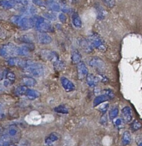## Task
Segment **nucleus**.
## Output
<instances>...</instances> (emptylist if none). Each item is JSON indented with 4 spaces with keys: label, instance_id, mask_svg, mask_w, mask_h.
<instances>
[{
    "label": "nucleus",
    "instance_id": "nucleus-1",
    "mask_svg": "<svg viewBox=\"0 0 142 146\" xmlns=\"http://www.w3.org/2000/svg\"><path fill=\"white\" fill-rule=\"evenodd\" d=\"M23 70L28 75L38 78L42 76L44 72V68L42 64L31 60H26Z\"/></svg>",
    "mask_w": 142,
    "mask_h": 146
},
{
    "label": "nucleus",
    "instance_id": "nucleus-2",
    "mask_svg": "<svg viewBox=\"0 0 142 146\" xmlns=\"http://www.w3.org/2000/svg\"><path fill=\"white\" fill-rule=\"evenodd\" d=\"M11 21L23 30H29L35 26L34 19L27 17L15 15L11 17Z\"/></svg>",
    "mask_w": 142,
    "mask_h": 146
},
{
    "label": "nucleus",
    "instance_id": "nucleus-3",
    "mask_svg": "<svg viewBox=\"0 0 142 146\" xmlns=\"http://www.w3.org/2000/svg\"><path fill=\"white\" fill-rule=\"evenodd\" d=\"M88 39L94 48H95L103 52L107 50V46L106 43L104 42V39L97 33H91L89 35Z\"/></svg>",
    "mask_w": 142,
    "mask_h": 146
},
{
    "label": "nucleus",
    "instance_id": "nucleus-4",
    "mask_svg": "<svg viewBox=\"0 0 142 146\" xmlns=\"http://www.w3.org/2000/svg\"><path fill=\"white\" fill-rule=\"evenodd\" d=\"M35 22V27L40 32H51L53 28L51 25L45 21L44 18L39 16H35L33 18Z\"/></svg>",
    "mask_w": 142,
    "mask_h": 146
},
{
    "label": "nucleus",
    "instance_id": "nucleus-5",
    "mask_svg": "<svg viewBox=\"0 0 142 146\" xmlns=\"http://www.w3.org/2000/svg\"><path fill=\"white\" fill-rule=\"evenodd\" d=\"M3 135L11 139L14 143H17L21 137V131L17 125H10L5 131Z\"/></svg>",
    "mask_w": 142,
    "mask_h": 146
},
{
    "label": "nucleus",
    "instance_id": "nucleus-6",
    "mask_svg": "<svg viewBox=\"0 0 142 146\" xmlns=\"http://www.w3.org/2000/svg\"><path fill=\"white\" fill-rule=\"evenodd\" d=\"M17 46L11 43L6 44L0 48V56L7 58L17 55Z\"/></svg>",
    "mask_w": 142,
    "mask_h": 146
},
{
    "label": "nucleus",
    "instance_id": "nucleus-7",
    "mask_svg": "<svg viewBox=\"0 0 142 146\" xmlns=\"http://www.w3.org/2000/svg\"><path fill=\"white\" fill-rule=\"evenodd\" d=\"M88 64L91 67L95 68L99 71H103L106 68V64L104 61L98 56L92 58L90 60Z\"/></svg>",
    "mask_w": 142,
    "mask_h": 146
},
{
    "label": "nucleus",
    "instance_id": "nucleus-8",
    "mask_svg": "<svg viewBox=\"0 0 142 146\" xmlns=\"http://www.w3.org/2000/svg\"><path fill=\"white\" fill-rule=\"evenodd\" d=\"M60 140V135L57 132H52L45 138V143L48 146H55Z\"/></svg>",
    "mask_w": 142,
    "mask_h": 146
},
{
    "label": "nucleus",
    "instance_id": "nucleus-9",
    "mask_svg": "<svg viewBox=\"0 0 142 146\" xmlns=\"http://www.w3.org/2000/svg\"><path fill=\"white\" fill-rule=\"evenodd\" d=\"M34 49V46L32 43H27V44L23 45L17 47V55H21V56L27 55Z\"/></svg>",
    "mask_w": 142,
    "mask_h": 146
},
{
    "label": "nucleus",
    "instance_id": "nucleus-10",
    "mask_svg": "<svg viewBox=\"0 0 142 146\" xmlns=\"http://www.w3.org/2000/svg\"><path fill=\"white\" fill-rule=\"evenodd\" d=\"M40 55L45 60L53 61L54 62L58 60L56 53L49 50H42L40 51Z\"/></svg>",
    "mask_w": 142,
    "mask_h": 146
},
{
    "label": "nucleus",
    "instance_id": "nucleus-11",
    "mask_svg": "<svg viewBox=\"0 0 142 146\" xmlns=\"http://www.w3.org/2000/svg\"><path fill=\"white\" fill-rule=\"evenodd\" d=\"M77 70H78V77L80 79H84L88 74V68H87L86 64L82 61L78 64Z\"/></svg>",
    "mask_w": 142,
    "mask_h": 146
},
{
    "label": "nucleus",
    "instance_id": "nucleus-12",
    "mask_svg": "<svg viewBox=\"0 0 142 146\" xmlns=\"http://www.w3.org/2000/svg\"><path fill=\"white\" fill-rule=\"evenodd\" d=\"M79 44L81 48L87 53H90L93 51L94 47H92L88 39L84 38H81L79 40Z\"/></svg>",
    "mask_w": 142,
    "mask_h": 146
},
{
    "label": "nucleus",
    "instance_id": "nucleus-13",
    "mask_svg": "<svg viewBox=\"0 0 142 146\" xmlns=\"http://www.w3.org/2000/svg\"><path fill=\"white\" fill-rule=\"evenodd\" d=\"M60 82L63 88L67 92H70L75 90V85L69 79L65 77H62L60 78Z\"/></svg>",
    "mask_w": 142,
    "mask_h": 146
},
{
    "label": "nucleus",
    "instance_id": "nucleus-14",
    "mask_svg": "<svg viewBox=\"0 0 142 146\" xmlns=\"http://www.w3.org/2000/svg\"><path fill=\"white\" fill-rule=\"evenodd\" d=\"M121 114L123 116V120L125 123H128L131 121L132 119V110L129 107H124L121 110Z\"/></svg>",
    "mask_w": 142,
    "mask_h": 146
},
{
    "label": "nucleus",
    "instance_id": "nucleus-15",
    "mask_svg": "<svg viewBox=\"0 0 142 146\" xmlns=\"http://www.w3.org/2000/svg\"><path fill=\"white\" fill-rule=\"evenodd\" d=\"M26 60L22 59L17 57H12L10 58L7 61V63L10 66H15L18 67H20L21 68H23L26 64Z\"/></svg>",
    "mask_w": 142,
    "mask_h": 146
},
{
    "label": "nucleus",
    "instance_id": "nucleus-16",
    "mask_svg": "<svg viewBox=\"0 0 142 146\" xmlns=\"http://www.w3.org/2000/svg\"><path fill=\"white\" fill-rule=\"evenodd\" d=\"M38 40L40 44H47L52 42V38L46 33L40 32L38 34Z\"/></svg>",
    "mask_w": 142,
    "mask_h": 146
},
{
    "label": "nucleus",
    "instance_id": "nucleus-17",
    "mask_svg": "<svg viewBox=\"0 0 142 146\" xmlns=\"http://www.w3.org/2000/svg\"><path fill=\"white\" fill-rule=\"evenodd\" d=\"M86 81L87 84L90 87H94L97 85L99 82V79L94 74H88L86 76Z\"/></svg>",
    "mask_w": 142,
    "mask_h": 146
},
{
    "label": "nucleus",
    "instance_id": "nucleus-18",
    "mask_svg": "<svg viewBox=\"0 0 142 146\" xmlns=\"http://www.w3.org/2000/svg\"><path fill=\"white\" fill-rule=\"evenodd\" d=\"M46 5L48 8L54 11H59L61 9L59 4L54 0H48L46 2Z\"/></svg>",
    "mask_w": 142,
    "mask_h": 146
},
{
    "label": "nucleus",
    "instance_id": "nucleus-19",
    "mask_svg": "<svg viewBox=\"0 0 142 146\" xmlns=\"http://www.w3.org/2000/svg\"><path fill=\"white\" fill-rule=\"evenodd\" d=\"M15 143L3 134L0 138V146H14Z\"/></svg>",
    "mask_w": 142,
    "mask_h": 146
},
{
    "label": "nucleus",
    "instance_id": "nucleus-20",
    "mask_svg": "<svg viewBox=\"0 0 142 146\" xmlns=\"http://www.w3.org/2000/svg\"><path fill=\"white\" fill-rule=\"evenodd\" d=\"M108 99H109V98L105 94L100 95L95 98L94 102H93L94 106L96 107V106H99V104H100L101 103L107 102Z\"/></svg>",
    "mask_w": 142,
    "mask_h": 146
},
{
    "label": "nucleus",
    "instance_id": "nucleus-21",
    "mask_svg": "<svg viewBox=\"0 0 142 146\" xmlns=\"http://www.w3.org/2000/svg\"><path fill=\"white\" fill-rule=\"evenodd\" d=\"M72 22L73 25L77 29L82 27V22L81 19L77 13H74L72 16Z\"/></svg>",
    "mask_w": 142,
    "mask_h": 146
},
{
    "label": "nucleus",
    "instance_id": "nucleus-22",
    "mask_svg": "<svg viewBox=\"0 0 142 146\" xmlns=\"http://www.w3.org/2000/svg\"><path fill=\"white\" fill-rule=\"evenodd\" d=\"M71 60L74 64H78L81 62L82 55L78 50H74L72 51L71 54Z\"/></svg>",
    "mask_w": 142,
    "mask_h": 146
},
{
    "label": "nucleus",
    "instance_id": "nucleus-23",
    "mask_svg": "<svg viewBox=\"0 0 142 146\" xmlns=\"http://www.w3.org/2000/svg\"><path fill=\"white\" fill-rule=\"evenodd\" d=\"M25 95L30 100H34L39 96V92L33 89H27Z\"/></svg>",
    "mask_w": 142,
    "mask_h": 146
},
{
    "label": "nucleus",
    "instance_id": "nucleus-24",
    "mask_svg": "<svg viewBox=\"0 0 142 146\" xmlns=\"http://www.w3.org/2000/svg\"><path fill=\"white\" fill-rule=\"evenodd\" d=\"M131 141V135L128 131H125L122 136L121 143L123 145L125 146L129 145Z\"/></svg>",
    "mask_w": 142,
    "mask_h": 146
},
{
    "label": "nucleus",
    "instance_id": "nucleus-25",
    "mask_svg": "<svg viewBox=\"0 0 142 146\" xmlns=\"http://www.w3.org/2000/svg\"><path fill=\"white\" fill-rule=\"evenodd\" d=\"M22 82L25 85L29 87H33L36 84V80L31 76H26L22 79Z\"/></svg>",
    "mask_w": 142,
    "mask_h": 146
},
{
    "label": "nucleus",
    "instance_id": "nucleus-26",
    "mask_svg": "<svg viewBox=\"0 0 142 146\" xmlns=\"http://www.w3.org/2000/svg\"><path fill=\"white\" fill-rule=\"evenodd\" d=\"M14 2L13 1L1 0L0 1V6L5 9H11L14 6Z\"/></svg>",
    "mask_w": 142,
    "mask_h": 146
},
{
    "label": "nucleus",
    "instance_id": "nucleus-27",
    "mask_svg": "<svg viewBox=\"0 0 142 146\" xmlns=\"http://www.w3.org/2000/svg\"><path fill=\"white\" fill-rule=\"evenodd\" d=\"M141 128H142V123L137 120H134L131 125V128L132 129V131H137Z\"/></svg>",
    "mask_w": 142,
    "mask_h": 146
},
{
    "label": "nucleus",
    "instance_id": "nucleus-28",
    "mask_svg": "<svg viewBox=\"0 0 142 146\" xmlns=\"http://www.w3.org/2000/svg\"><path fill=\"white\" fill-rule=\"evenodd\" d=\"M27 90V88L25 86H20L16 88L15 92L18 95H23L26 94Z\"/></svg>",
    "mask_w": 142,
    "mask_h": 146
},
{
    "label": "nucleus",
    "instance_id": "nucleus-29",
    "mask_svg": "<svg viewBox=\"0 0 142 146\" xmlns=\"http://www.w3.org/2000/svg\"><path fill=\"white\" fill-rule=\"evenodd\" d=\"M54 111L56 112L60 113H64V114L68 113V109L66 107H64V106H62V105H60L59 106L56 107L54 108Z\"/></svg>",
    "mask_w": 142,
    "mask_h": 146
},
{
    "label": "nucleus",
    "instance_id": "nucleus-30",
    "mask_svg": "<svg viewBox=\"0 0 142 146\" xmlns=\"http://www.w3.org/2000/svg\"><path fill=\"white\" fill-rule=\"evenodd\" d=\"M6 78L7 80L5 83H7V84H9L15 80V74L11 72H9L6 74Z\"/></svg>",
    "mask_w": 142,
    "mask_h": 146
},
{
    "label": "nucleus",
    "instance_id": "nucleus-31",
    "mask_svg": "<svg viewBox=\"0 0 142 146\" xmlns=\"http://www.w3.org/2000/svg\"><path fill=\"white\" fill-rule=\"evenodd\" d=\"M43 16L46 18H47V19H49L50 21H55L56 19V16L53 13H50V12L44 13L43 14Z\"/></svg>",
    "mask_w": 142,
    "mask_h": 146
},
{
    "label": "nucleus",
    "instance_id": "nucleus-32",
    "mask_svg": "<svg viewBox=\"0 0 142 146\" xmlns=\"http://www.w3.org/2000/svg\"><path fill=\"white\" fill-rule=\"evenodd\" d=\"M119 113V110L117 108H113L111 109V110L109 112V118L110 119L112 120L115 119L118 115Z\"/></svg>",
    "mask_w": 142,
    "mask_h": 146
},
{
    "label": "nucleus",
    "instance_id": "nucleus-33",
    "mask_svg": "<svg viewBox=\"0 0 142 146\" xmlns=\"http://www.w3.org/2000/svg\"><path fill=\"white\" fill-rule=\"evenodd\" d=\"M102 1L108 8H112L115 4V0H102Z\"/></svg>",
    "mask_w": 142,
    "mask_h": 146
},
{
    "label": "nucleus",
    "instance_id": "nucleus-34",
    "mask_svg": "<svg viewBox=\"0 0 142 146\" xmlns=\"http://www.w3.org/2000/svg\"><path fill=\"white\" fill-rule=\"evenodd\" d=\"M19 39L21 42H25L26 43H31V42H32L31 36H30L28 35H24L21 36L20 37Z\"/></svg>",
    "mask_w": 142,
    "mask_h": 146
},
{
    "label": "nucleus",
    "instance_id": "nucleus-35",
    "mask_svg": "<svg viewBox=\"0 0 142 146\" xmlns=\"http://www.w3.org/2000/svg\"><path fill=\"white\" fill-rule=\"evenodd\" d=\"M136 143L137 146H142V134H139L136 136Z\"/></svg>",
    "mask_w": 142,
    "mask_h": 146
},
{
    "label": "nucleus",
    "instance_id": "nucleus-36",
    "mask_svg": "<svg viewBox=\"0 0 142 146\" xmlns=\"http://www.w3.org/2000/svg\"><path fill=\"white\" fill-rule=\"evenodd\" d=\"M104 94L108 96V98L109 99H112L114 96V94L113 92V91L110 90V89H107V90H104Z\"/></svg>",
    "mask_w": 142,
    "mask_h": 146
},
{
    "label": "nucleus",
    "instance_id": "nucleus-37",
    "mask_svg": "<svg viewBox=\"0 0 142 146\" xmlns=\"http://www.w3.org/2000/svg\"><path fill=\"white\" fill-rule=\"evenodd\" d=\"M32 2L34 4L39 6H44L46 5V3L43 0H32Z\"/></svg>",
    "mask_w": 142,
    "mask_h": 146
},
{
    "label": "nucleus",
    "instance_id": "nucleus-38",
    "mask_svg": "<svg viewBox=\"0 0 142 146\" xmlns=\"http://www.w3.org/2000/svg\"><path fill=\"white\" fill-rule=\"evenodd\" d=\"M54 66L58 69H61L62 67H63L64 63L62 62H61L59 60H57L56 61L54 62Z\"/></svg>",
    "mask_w": 142,
    "mask_h": 146
},
{
    "label": "nucleus",
    "instance_id": "nucleus-39",
    "mask_svg": "<svg viewBox=\"0 0 142 146\" xmlns=\"http://www.w3.org/2000/svg\"><path fill=\"white\" fill-rule=\"evenodd\" d=\"M100 123L103 125H106L107 124V117L105 113L100 118Z\"/></svg>",
    "mask_w": 142,
    "mask_h": 146
},
{
    "label": "nucleus",
    "instance_id": "nucleus-40",
    "mask_svg": "<svg viewBox=\"0 0 142 146\" xmlns=\"http://www.w3.org/2000/svg\"><path fill=\"white\" fill-rule=\"evenodd\" d=\"M59 21L62 22V23H66V21H67V17L66 16L63 14V13H60L59 14Z\"/></svg>",
    "mask_w": 142,
    "mask_h": 146
},
{
    "label": "nucleus",
    "instance_id": "nucleus-41",
    "mask_svg": "<svg viewBox=\"0 0 142 146\" xmlns=\"http://www.w3.org/2000/svg\"><path fill=\"white\" fill-rule=\"evenodd\" d=\"M14 3H20L23 5H27L29 3V0H13Z\"/></svg>",
    "mask_w": 142,
    "mask_h": 146
},
{
    "label": "nucleus",
    "instance_id": "nucleus-42",
    "mask_svg": "<svg viewBox=\"0 0 142 146\" xmlns=\"http://www.w3.org/2000/svg\"><path fill=\"white\" fill-rule=\"evenodd\" d=\"M5 112L4 106L1 103H0V119H2V117H3L5 116Z\"/></svg>",
    "mask_w": 142,
    "mask_h": 146
},
{
    "label": "nucleus",
    "instance_id": "nucleus-43",
    "mask_svg": "<svg viewBox=\"0 0 142 146\" xmlns=\"http://www.w3.org/2000/svg\"><path fill=\"white\" fill-rule=\"evenodd\" d=\"M108 104H103L102 106V107H100V110L103 112L104 113H105L108 109Z\"/></svg>",
    "mask_w": 142,
    "mask_h": 146
},
{
    "label": "nucleus",
    "instance_id": "nucleus-44",
    "mask_svg": "<svg viewBox=\"0 0 142 146\" xmlns=\"http://www.w3.org/2000/svg\"><path fill=\"white\" fill-rule=\"evenodd\" d=\"M121 124H122V120H121L120 118L117 119L115 120V124L116 126L119 127V126H120V125H121Z\"/></svg>",
    "mask_w": 142,
    "mask_h": 146
},
{
    "label": "nucleus",
    "instance_id": "nucleus-45",
    "mask_svg": "<svg viewBox=\"0 0 142 146\" xmlns=\"http://www.w3.org/2000/svg\"><path fill=\"white\" fill-rule=\"evenodd\" d=\"M61 10H62V11H63L64 13H68V12L70 11V9H69V8L67 7H63Z\"/></svg>",
    "mask_w": 142,
    "mask_h": 146
},
{
    "label": "nucleus",
    "instance_id": "nucleus-46",
    "mask_svg": "<svg viewBox=\"0 0 142 146\" xmlns=\"http://www.w3.org/2000/svg\"><path fill=\"white\" fill-rule=\"evenodd\" d=\"M4 76V74H3V72L2 71H0V80L2 79L3 78Z\"/></svg>",
    "mask_w": 142,
    "mask_h": 146
},
{
    "label": "nucleus",
    "instance_id": "nucleus-47",
    "mask_svg": "<svg viewBox=\"0 0 142 146\" xmlns=\"http://www.w3.org/2000/svg\"><path fill=\"white\" fill-rule=\"evenodd\" d=\"M3 89H4V87H3V86H2V85H1V84H0V92H1L3 90Z\"/></svg>",
    "mask_w": 142,
    "mask_h": 146
},
{
    "label": "nucleus",
    "instance_id": "nucleus-48",
    "mask_svg": "<svg viewBox=\"0 0 142 146\" xmlns=\"http://www.w3.org/2000/svg\"><path fill=\"white\" fill-rule=\"evenodd\" d=\"M1 132H2V128H1V127L0 126V135H1Z\"/></svg>",
    "mask_w": 142,
    "mask_h": 146
}]
</instances>
